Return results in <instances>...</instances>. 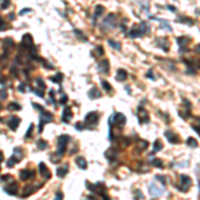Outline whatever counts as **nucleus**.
Returning a JSON list of instances; mask_svg holds the SVG:
<instances>
[{
  "instance_id": "nucleus-20",
  "label": "nucleus",
  "mask_w": 200,
  "mask_h": 200,
  "mask_svg": "<svg viewBox=\"0 0 200 200\" xmlns=\"http://www.w3.org/2000/svg\"><path fill=\"white\" fill-rule=\"evenodd\" d=\"M88 96H89L91 99H97V97L102 96V94H100V91H99L97 88H91L89 92H88Z\"/></svg>"
},
{
  "instance_id": "nucleus-53",
  "label": "nucleus",
  "mask_w": 200,
  "mask_h": 200,
  "mask_svg": "<svg viewBox=\"0 0 200 200\" xmlns=\"http://www.w3.org/2000/svg\"><path fill=\"white\" fill-rule=\"evenodd\" d=\"M11 176L10 175H5V176H2V180H10Z\"/></svg>"
},
{
  "instance_id": "nucleus-10",
  "label": "nucleus",
  "mask_w": 200,
  "mask_h": 200,
  "mask_svg": "<svg viewBox=\"0 0 200 200\" xmlns=\"http://www.w3.org/2000/svg\"><path fill=\"white\" fill-rule=\"evenodd\" d=\"M34 170L31 171V170H24V171H21L20 172V179L21 180H28V179H31V178H34Z\"/></svg>"
},
{
  "instance_id": "nucleus-37",
  "label": "nucleus",
  "mask_w": 200,
  "mask_h": 200,
  "mask_svg": "<svg viewBox=\"0 0 200 200\" xmlns=\"http://www.w3.org/2000/svg\"><path fill=\"white\" fill-rule=\"evenodd\" d=\"M8 108H10V110H15V111H19V110H21V107H20L18 103H10Z\"/></svg>"
},
{
  "instance_id": "nucleus-44",
  "label": "nucleus",
  "mask_w": 200,
  "mask_h": 200,
  "mask_svg": "<svg viewBox=\"0 0 200 200\" xmlns=\"http://www.w3.org/2000/svg\"><path fill=\"white\" fill-rule=\"evenodd\" d=\"M32 131H34V126L31 124V126H29V128H28V132H27V135H26V137H27V139H28V137L31 136V134H32Z\"/></svg>"
},
{
  "instance_id": "nucleus-19",
  "label": "nucleus",
  "mask_w": 200,
  "mask_h": 200,
  "mask_svg": "<svg viewBox=\"0 0 200 200\" xmlns=\"http://www.w3.org/2000/svg\"><path fill=\"white\" fill-rule=\"evenodd\" d=\"M4 191L7 192V194H10V195H15V194H16V191H18V184L16 183H12V186L5 187Z\"/></svg>"
},
{
  "instance_id": "nucleus-17",
  "label": "nucleus",
  "mask_w": 200,
  "mask_h": 200,
  "mask_svg": "<svg viewBox=\"0 0 200 200\" xmlns=\"http://www.w3.org/2000/svg\"><path fill=\"white\" fill-rule=\"evenodd\" d=\"M189 41H191L189 37H186V36H183V37H178V43H179V45H180V48L183 47V51H186V48H184V47H186V45H187Z\"/></svg>"
},
{
  "instance_id": "nucleus-13",
  "label": "nucleus",
  "mask_w": 200,
  "mask_h": 200,
  "mask_svg": "<svg viewBox=\"0 0 200 200\" xmlns=\"http://www.w3.org/2000/svg\"><path fill=\"white\" fill-rule=\"evenodd\" d=\"M39 168H40V173L44 176V179H49V178H51V173H49L47 165H45L44 163H40V164H39Z\"/></svg>"
},
{
  "instance_id": "nucleus-48",
  "label": "nucleus",
  "mask_w": 200,
  "mask_h": 200,
  "mask_svg": "<svg viewBox=\"0 0 200 200\" xmlns=\"http://www.w3.org/2000/svg\"><path fill=\"white\" fill-rule=\"evenodd\" d=\"M76 128H78L79 131H83V128H84V126L81 124V123H76Z\"/></svg>"
},
{
  "instance_id": "nucleus-38",
  "label": "nucleus",
  "mask_w": 200,
  "mask_h": 200,
  "mask_svg": "<svg viewBox=\"0 0 200 200\" xmlns=\"http://www.w3.org/2000/svg\"><path fill=\"white\" fill-rule=\"evenodd\" d=\"M152 165H155L157 168H163V163H161V160H159V159L152 160Z\"/></svg>"
},
{
  "instance_id": "nucleus-45",
  "label": "nucleus",
  "mask_w": 200,
  "mask_h": 200,
  "mask_svg": "<svg viewBox=\"0 0 200 200\" xmlns=\"http://www.w3.org/2000/svg\"><path fill=\"white\" fill-rule=\"evenodd\" d=\"M147 78H149V79H152V80H156V78L153 76V72H152V71H148V72H147Z\"/></svg>"
},
{
  "instance_id": "nucleus-39",
  "label": "nucleus",
  "mask_w": 200,
  "mask_h": 200,
  "mask_svg": "<svg viewBox=\"0 0 200 200\" xmlns=\"http://www.w3.org/2000/svg\"><path fill=\"white\" fill-rule=\"evenodd\" d=\"M36 83L39 84V88H40L41 91H44V89H45V84H44V81H43L40 78H37V79H36Z\"/></svg>"
},
{
  "instance_id": "nucleus-6",
  "label": "nucleus",
  "mask_w": 200,
  "mask_h": 200,
  "mask_svg": "<svg viewBox=\"0 0 200 200\" xmlns=\"http://www.w3.org/2000/svg\"><path fill=\"white\" fill-rule=\"evenodd\" d=\"M137 115H139V121L140 123H148L149 121V116L147 111H145L143 107H139V110H137Z\"/></svg>"
},
{
  "instance_id": "nucleus-8",
  "label": "nucleus",
  "mask_w": 200,
  "mask_h": 200,
  "mask_svg": "<svg viewBox=\"0 0 200 200\" xmlns=\"http://www.w3.org/2000/svg\"><path fill=\"white\" fill-rule=\"evenodd\" d=\"M111 119L116 121V124L119 127H123V126L126 124V116L123 113H115L113 116H111Z\"/></svg>"
},
{
  "instance_id": "nucleus-47",
  "label": "nucleus",
  "mask_w": 200,
  "mask_h": 200,
  "mask_svg": "<svg viewBox=\"0 0 200 200\" xmlns=\"http://www.w3.org/2000/svg\"><path fill=\"white\" fill-rule=\"evenodd\" d=\"M55 200H63V194H61V192H57Z\"/></svg>"
},
{
  "instance_id": "nucleus-31",
  "label": "nucleus",
  "mask_w": 200,
  "mask_h": 200,
  "mask_svg": "<svg viewBox=\"0 0 200 200\" xmlns=\"http://www.w3.org/2000/svg\"><path fill=\"white\" fill-rule=\"evenodd\" d=\"M159 47H161V48L167 52L168 48H170V47H168V40L167 39H161V43H159Z\"/></svg>"
},
{
  "instance_id": "nucleus-57",
  "label": "nucleus",
  "mask_w": 200,
  "mask_h": 200,
  "mask_svg": "<svg viewBox=\"0 0 200 200\" xmlns=\"http://www.w3.org/2000/svg\"><path fill=\"white\" fill-rule=\"evenodd\" d=\"M103 200H110V199H108V197H107L105 195H103Z\"/></svg>"
},
{
  "instance_id": "nucleus-55",
  "label": "nucleus",
  "mask_w": 200,
  "mask_h": 200,
  "mask_svg": "<svg viewBox=\"0 0 200 200\" xmlns=\"http://www.w3.org/2000/svg\"><path fill=\"white\" fill-rule=\"evenodd\" d=\"M167 8H168V10H170V11H173V12L176 11V8H175V7H173V5H167Z\"/></svg>"
},
{
  "instance_id": "nucleus-33",
  "label": "nucleus",
  "mask_w": 200,
  "mask_h": 200,
  "mask_svg": "<svg viewBox=\"0 0 200 200\" xmlns=\"http://www.w3.org/2000/svg\"><path fill=\"white\" fill-rule=\"evenodd\" d=\"M51 80L53 83H60L61 80H63V75H61V73H56L55 76H52V78H51Z\"/></svg>"
},
{
  "instance_id": "nucleus-29",
  "label": "nucleus",
  "mask_w": 200,
  "mask_h": 200,
  "mask_svg": "<svg viewBox=\"0 0 200 200\" xmlns=\"http://www.w3.org/2000/svg\"><path fill=\"white\" fill-rule=\"evenodd\" d=\"M108 44L111 45L112 48H115V49H121V45H120V43L119 41H115V40H108Z\"/></svg>"
},
{
  "instance_id": "nucleus-32",
  "label": "nucleus",
  "mask_w": 200,
  "mask_h": 200,
  "mask_svg": "<svg viewBox=\"0 0 200 200\" xmlns=\"http://www.w3.org/2000/svg\"><path fill=\"white\" fill-rule=\"evenodd\" d=\"M13 157L16 159V160H20V159L23 157V152H21L19 148H15V151H13Z\"/></svg>"
},
{
  "instance_id": "nucleus-51",
  "label": "nucleus",
  "mask_w": 200,
  "mask_h": 200,
  "mask_svg": "<svg viewBox=\"0 0 200 200\" xmlns=\"http://www.w3.org/2000/svg\"><path fill=\"white\" fill-rule=\"evenodd\" d=\"M0 95L3 96V99H5V97H7V92H5L4 89H2V91H0Z\"/></svg>"
},
{
  "instance_id": "nucleus-5",
  "label": "nucleus",
  "mask_w": 200,
  "mask_h": 200,
  "mask_svg": "<svg viewBox=\"0 0 200 200\" xmlns=\"http://www.w3.org/2000/svg\"><path fill=\"white\" fill-rule=\"evenodd\" d=\"M165 137L168 139V141L170 143H172V144H178V143H180V139H179V136L176 135L175 132H172V131H165Z\"/></svg>"
},
{
  "instance_id": "nucleus-58",
  "label": "nucleus",
  "mask_w": 200,
  "mask_h": 200,
  "mask_svg": "<svg viewBox=\"0 0 200 200\" xmlns=\"http://www.w3.org/2000/svg\"><path fill=\"white\" fill-rule=\"evenodd\" d=\"M2 160H3V153L0 152V161H2Z\"/></svg>"
},
{
  "instance_id": "nucleus-34",
  "label": "nucleus",
  "mask_w": 200,
  "mask_h": 200,
  "mask_svg": "<svg viewBox=\"0 0 200 200\" xmlns=\"http://www.w3.org/2000/svg\"><path fill=\"white\" fill-rule=\"evenodd\" d=\"M179 21H184V23H186V24H188V26H194V20L189 19V18H186V16L180 18V19H179Z\"/></svg>"
},
{
  "instance_id": "nucleus-41",
  "label": "nucleus",
  "mask_w": 200,
  "mask_h": 200,
  "mask_svg": "<svg viewBox=\"0 0 200 200\" xmlns=\"http://www.w3.org/2000/svg\"><path fill=\"white\" fill-rule=\"evenodd\" d=\"M147 145H148V143H147V141H140V145L137 147L139 152H141V149H144V148H147Z\"/></svg>"
},
{
  "instance_id": "nucleus-46",
  "label": "nucleus",
  "mask_w": 200,
  "mask_h": 200,
  "mask_svg": "<svg viewBox=\"0 0 200 200\" xmlns=\"http://www.w3.org/2000/svg\"><path fill=\"white\" fill-rule=\"evenodd\" d=\"M156 179H157V180H160V181H161V184H165V178H164V176L157 175V176H156Z\"/></svg>"
},
{
  "instance_id": "nucleus-18",
  "label": "nucleus",
  "mask_w": 200,
  "mask_h": 200,
  "mask_svg": "<svg viewBox=\"0 0 200 200\" xmlns=\"http://www.w3.org/2000/svg\"><path fill=\"white\" fill-rule=\"evenodd\" d=\"M19 123H20V119L19 118H16V116H13V118H11V120H10V128L12 129V131H15L18 128V126H19Z\"/></svg>"
},
{
  "instance_id": "nucleus-49",
  "label": "nucleus",
  "mask_w": 200,
  "mask_h": 200,
  "mask_svg": "<svg viewBox=\"0 0 200 200\" xmlns=\"http://www.w3.org/2000/svg\"><path fill=\"white\" fill-rule=\"evenodd\" d=\"M192 129H195L196 131V132L200 135V127H197V126H192Z\"/></svg>"
},
{
  "instance_id": "nucleus-11",
  "label": "nucleus",
  "mask_w": 200,
  "mask_h": 200,
  "mask_svg": "<svg viewBox=\"0 0 200 200\" xmlns=\"http://www.w3.org/2000/svg\"><path fill=\"white\" fill-rule=\"evenodd\" d=\"M34 45V40H32V36L26 34L23 36V47H32Z\"/></svg>"
},
{
  "instance_id": "nucleus-50",
  "label": "nucleus",
  "mask_w": 200,
  "mask_h": 200,
  "mask_svg": "<svg viewBox=\"0 0 200 200\" xmlns=\"http://www.w3.org/2000/svg\"><path fill=\"white\" fill-rule=\"evenodd\" d=\"M29 11H31L29 8H24V10L20 11V15H24V13H27V12H29Z\"/></svg>"
},
{
  "instance_id": "nucleus-21",
  "label": "nucleus",
  "mask_w": 200,
  "mask_h": 200,
  "mask_svg": "<svg viewBox=\"0 0 200 200\" xmlns=\"http://www.w3.org/2000/svg\"><path fill=\"white\" fill-rule=\"evenodd\" d=\"M128 36L129 37H140V36H143V34L140 32L139 28H134V29H131L128 32Z\"/></svg>"
},
{
  "instance_id": "nucleus-15",
  "label": "nucleus",
  "mask_w": 200,
  "mask_h": 200,
  "mask_svg": "<svg viewBox=\"0 0 200 200\" xmlns=\"http://www.w3.org/2000/svg\"><path fill=\"white\" fill-rule=\"evenodd\" d=\"M99 71L100 72H104V73H108V71H110V63H108V60H103L102 63L99 64Z\"/></svg>"
},
{
  "instance_id": "nucleus-52",
  "label": "nucleus",
  "mask_w": 200,
  "mask_h": 200,
  "mask_svg": "<svg viewBox=\"0 0 200 200\" xmlns=\"http://www.w3.org/2000/svg\"><path fill=\"white\" fill-rule=\"evenodd\" d=\"M8 5H10V2H4V3L2 4V8H7Z\"/></svg>"
},
{
  "instance_id": "nucleus-40",
  "label": "nucleus",
  "mask_w": 200,
  "mask_h": 200,
  "mask_svg": "<svg viewBox=\"0 0 200 200\" xmlns=\"http://www.w3.org/2000/svg\"><path fill=\"white\" fill-rule=\"evenodd\" d=\"M16 163H18V160L12 156V157H10V160H8V163H7V165H8V167H13Z\"/></svg>"
},
{
  "instance_id": "nucleus-27",
  "label": "nucleus",
  "mask_w": 200,
  "mask_h": 200,
  "mask_svg": "<svg viewBox=\"0 0 200 200\" xmlns=\"http://www.w3.org/2000/svg\"><path fill=\"white\" fill-rule=\"evenodd\" d=\"M161 148H163V143L160 140H155V144H153V152H159Z\"/></svg>"
},
{
  "instance_id": "nucleus-24",
  "label": "nucleus",
  "mask_w": 200,
  "mask_h": 200,
  "mask_svg": "<svg viewBox=\"0 0 200 200\" xmlns=\"http://www.w3.org/2000/svg\"><path fill=\"white\" fill-rule=\"evenodd\" d=\"M160 27L167 29V31H170V32H172V27H171V24H168L167 20H160Z\"/></svg>"
},
{
  "instance_id": "nucleus-26",
  "label": "nucleus",
  "mask_w": 200,
  "mask_h": 200,
  "mask_svg": "<svg viewBox=\"0 0 200 200\" xmlns=\"http://www.w3.org/2000/svg\"><path fill=\"white\" fill-rule=\"evenodd\" d=\"M12 45H13L12 39H10V37H8V39H5V40H4V49H5V52L8 51L10 48H12Z\"/></svg>"
},
{
  "instance_id": "nucleus-30",
  "label": "nucleus",
  "mask_w": 200,
  "mask_h": 200,
  "mask_svg": "<svg viewBox=\"0 0 200 200\" xmlns=\"http://www.w3.org/2000/svg\"><path fill=\"white\" fill-rule=\"evenodd\" d=\"M187 144L189 145V147H194V148H197V141L194 139V137H188V139H187Z\"/></svg>"
},
{
  "instance_id": "nucleus-16",
  "label": "nucleus",
  "mask_w": 200,
  "mask_h": 200,
  "mask_svg": "<svg viewBox=\"0 0 200 200\" xmlns=\"http://www.w3.org/2000/svg\"><path fill=\"white\" fill-rule=\"evenodd\" d=\"M127 76H128V73H127L126 70H118V72H116V80L118 81H124L127 79Z\"/></svg>"
},
{
  "instance_id": "nucleus-35",
  "label": "nucleus",
  "mask_w": 200,
  "mask_h": 200,
  "mask_svg": "<svg viewBox=\"0 0 200 200\" xmlns=\"http://www.w3.org/2000/svg\"><path fill=\"white\" fill-rule=\"evenodd\" d=\"M102 84H103V87H104V89H105L107 92H111V91H112V87H111V84H110L108 81L103 80V81H102Z\"/></svg>"
},
{
  "instance_id": "nucleus-36",
  "label": "nucleus",
  "mask_w": 200,
  "mask_h": 200,
  "mask_svg": "<svg viewBox=\"0 0 200 200\" xmlns=\"http://www.w3.org/2000/svg\"><path fill=\"white\" fill-rule=\"evenodd\" d=\"M103 11H104V7H103V5H97V7H96V12H95V18L100 16V15L103 13Z\"/></svg>"
},
{
  "instance_id": "nucleus-2",
  "label": "nucleus",
  "mask_w": 200,
  "mask_h": 200,
  "mask_svg": "<svg viewBox=\"0 0 200 200\" xmlns=\"http://www.w3.org/2000/svg\"><path fill=\"white\" fill-rule=\"evenodd\" d=\"M68 139H70V136H67V135H61V136L59 137V140H57V144H59L57 155H59V156H63V155H64V151H65V147H67Z\"/></svg>"
},
{
  "instance_id": "nucleus-22",
  "label": "nucleus",
  "mask_w": 200,
  "mask_h": 200,
  "mask_svg": "<svg viewBox=\"0 0 200 200\" xmlns=\"http://www.w3.org/2000/svg\"><path fill=\"white\" fill-rule=\"evenodd\" d=\"M139 29H140V32H141L143 35H144V34H148V32H149V26H148L145 21H141Z\"/></svg>"
},
{
  "instance_id": "nucleus-54",
  "label": "nucleus",
  "mask_w": 200,
  "mask_h": 200,
  "mask_svg": "<svg viewBox=\"0 0 200 200\" xmlns=\"http://www.w3.org/2000/svg\"><path fill=\"white\" fill-rule=\"evenodd\" d=\"M60 102H61V103H65V102H67V95H63V96H61V100H60Z\"/></svg>"
},
{
  "instance_id": "nucleus-23",
  "label": "nucleus",
  "mask_w": 200,
  "mask_h": 200,
  "mask_svg": "<svg viewBox=\"0 0 200 200\" xmlns=\"http://www.w3.org/2000/svg\"><path fill=\"white\" fill-rule=\"evenodd\" d=\"M76 164H78L81 170H86V168H87V161H86V159H83V157L76 159Z\"/></svg>"
},
{
  "instance_id": "nucleus-43",
  "label": "nucleus",
  "mask_w": 200,
  "mask_h": 200,
  "mask_svg": "<svg viewBox=\"0 0 200 200\" xmlns=\"http://www.w3.org/2000/svg\"><path fill=\"white\" fill-rule=\"evenodd\" d=\"M37 145H39V148H47L48 147V144L47 143H45V141H39V144H37Z\"/></svg>"
},
{
  "instance_id": "nucleus-59",
  "label": "nucleus",
  "mask_w": 200,
  "mask_h": 200,
  "mask_svg": "<svg viewBox=\"0 0 200 200\" xmlns=\"http://www.w3.org/2000/svg\"><path fill=\"white\" fill-rule=\"evenodd\" d=\"M196 119H197V120H199V121H200V118H196Z\"/></svg>"
},
{
  "instance_id": "nucleus-12",
  "label": "nucleus",
  "mask_w": 200,
  "mask_h": 200,
  "mask_svg": "<svg viewBox=\"0 0 200 200\" xmlns=\"http://www.w3.org/2000/svg\"><path fill=\"white\" fill-rule=\"evenodd\" d=\"M71 118H72V111H71V108H70V107H65V108H64V111H63V121H65V123H70Z\"/></svg>"
},
{
  "instance_id": "nucleus-7",
  "label": "nucleus",
  "mask_w": 200,
  "mask_h": 200,
  "mask_svg": "<svg viewBox=\"0 0 200 200\" xmlns=\"http://www.w3.org/2000/svg\"><path fill=\"white\" fill-rule=\"evenodd\" d=\"M115 23H116V16H115L113 13H110L108 16L105 18V20H104V27L112 28V27H115Z\"/></svg>"
},
{
  "instance_id": "nucleus-1",
  "label": "nucleus",
  "mask_w": 200,
  "mask_h": 200,
  "mask_svg": "<svg viewBox=\"0 0 200 200\" xmlns=\"http://www.w3.org/2000/svg\"><path fill=\"white\" fill-rule=\"evenodd\" d=\"M148 191H149V195L152 197H160L161 195L164 194V188L157 186L156 183H151L149 187H148Z\"/></svg>"
},
{
  "instance_id": "nucleus-25",
  "label": "nucleus",
  "mask_w": 200,
  "mask_h": 200,
  "mask_svg": "<svg viewBox=\"0 0 200 200\" xmlns=\"http://www.w3.org/2000/svg\"><path fill=\"white\" fill-rule=\"evenodd\" d=\"M67 171H68V168L67 167H60V168H57V176L59 178H63V176H65L67 175Z\"/></svg>"
},
{
  "instance_id": "nucleus-9",
  "label": "nucleus",
  "mask_w": 200,
  "mask_h": 200,
  "mask_svg": "<svg viewBox=\"0 0 200 200\" xmlns=\"http://www.w3.org/2000/svg\"><path fill=\"white\" fill-rule=\"evenodd\" d=\"M99 113L97 112H89L86 115V123H91V124H96L97 123Z\"/></svg>"
},
{
  "instance_id": "nucleus-14",
  "label": "nucleus",
  "mask_w": 200,
  "mask_h": 200,
  "mask_svg": "<svg viewBox=\"0 0 200 200\" xmlns=\"http://www.w3.org/2000/svg\"><path fill=\"white\" fill-rule=\"evenodd\" d=\"M105 157L108 159V160H115V157L118 156V151L115 149V148H110V149H107L105 151Z\"/></svg>"
},
{
  "instance_id": "nucleus-4",
  "label": "nucleus",
  "mask_w": 200,
  "mask_h": 200,
  "mask_svg": "<svg viewBox=\"0 0 200 200\" xmlns=\"http://www.w3.org/2000/svg\"><path fill=\"white\" fill-rule=\"evenodd\" d=\"M180 180H181V186H180V189L183 191V192H187L188 191V188H189V186H191V178L189 176H187V175H181L180 176Z\"/></svg>"
},
{
  "instance_id": "nucleus-56",
  "label": "nucleus",
  "mask_w": 200,
  "mask_h": 200,
  "mask_svg": "<svg viewBox=\"0 0 200 200\" xmlns=\"http://www.w3.org/2000/svg\"><path fill=\"white\" fill-rule=\"evenodd\" d=\"M196 52H199V53H200V45H197V47H196Z\"/></svg>"
},
{
  "instance_id": "nucleus-28",
  "label": "nucleus",
  "mask_w": 200,
  "mask_h": 200,
  "mask_svg": "<svg viewBox=\"0 0 200 200\" xmlns=\"http://www.w3.org/2000/svg\"><path fill=\"white\" fill-rule=\"evenodd\" d=\"M40 186H36V187H28L26 191H24V195H23V197H27V196H29L31 194H32V192L36 189V188H39Z\"/></svg>"
},
{
  "instance_id": "nucleus-42",
  "label": "nucleus",
  "mask_w": 200,
  "mask_h": 200,
  "mask_svg": "<svg viewBox=\"0 0 200 200\" xmlns=\"http://www.w3.org/2000/svg\"><path fill=\"white\" fill-rule=\"evenodd\" d=\"M5 28H7V24L4 23V20H3L2 18H0V31H4Z\"/></svg>"
},
{
  "instance_id": "nucleus-3",
  "label": "nucleus",
  "mask_w": 200,
  "mask_h": 200,
  "mask_svg": "<svg viewBox=\"0 0 200 200\" xmlns=\"http://www.w3.org/2000/svg\"><path fill=\"white\" fill-rule=\"evenodd\" d=\"M52 120H53V115H52L51 112H47V111L43 110V115H41L40 124H39V131H40V132L43 131V127H44L45 123H49V121H52Z\"/></svg>"
}]
</instances>
